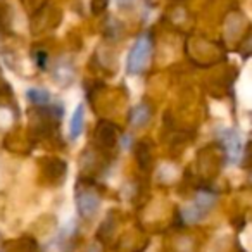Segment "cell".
<instances>
[{"instance_id":"1","label":"cell","mask_w":252,"mask_h":252,"mask_svg":"<svg viewBox=\"0 0 252 252\" xmlns=\"http://www.w3.org/2000/svg\"><path fill=\"white\" fill-rule=\"evenodd\" d=\"M151 52H152V36L149 33H144L137 40L130 56L126 59V71L130 74L144 73V69L149 64V59H151Z\"/></svg>"},{"instance_id":"2","label":"cell","mask_w":252,"mask_h":252,"mask_svg":"<svg viewBox=\"0 0 252 252\" xmlns=\"http://www.w3.org/2000/svg\"><path fill=\"white\" fill-rule=\"evenodd\" d=\"M76 204L78 211L85 220H90L95 214L98 213V207H100V197L94 192V190L85 189L83 192H78L76 195Z\"/></svg>"},{"instance_id":"3","label":"cell","mask_w":252,"mask_h":252,"mask_svg":"<svg viewBox=\"0 0 252 252\" xmlns=\"http://www.w3.org/2000/svg\"><path fill=\"white\" fill-rule=\"evenodd\" d=\"M221 142L226 147L228 159L235 162L240 156V135L235 130H223L221 131Z\"/></svg>"},{"instance_id":"4","label":"cell","mask_w":252,"mask_h":252,"mask_svg":"<svg viewBox=\"0 0 252 252\" xmlns=\"http://www.w3.org/2000/svg\"><path fill=\"white\" fill-rule=\"evenodd\" d=\"M95 137H97V140L100 142L102 145L112 147V145H116V142H118V128H116L114 125H111V123L102 121L100 125H98L97 131H95Z\"/></svg>"},{"instance_id":"5","label":"cell","mask_w":252,"mask_h":252,"mask_svg":"<svg viewBox=\"0 0 252 252\" xmlns=\"http://www.w3.org/2000/svg\"><path fill=\"white\" fill-rule=\"evenodd\" d=\"M149 119H151V107H149L145 102H142V104H138L137 107L131 109L130 112V123L133 126H145L149 123Z\"/></svg>"},{"instance_id":"6","label":"cell","mask_w":252,"mask_h":252,"mask_svg":"<svg viewBox=\"0 0 252 252\" xmlns=\"http://www.w3.org/2000/svg\"><path fill=\"white\" fill-rule=\"evenodd\" d=\"M83 125H85V107L83 104H80L73 112V118H71V126H69V135L73 140H76L78 137L83 131Z\"/></svg>"},{"instance_id":"7","label":"cell","mask_w":252,"mask_h":252,"mask_svg":"<svg viewBox=\"0 0 252 252\" xmlns=\"http://www.w3.org/2000/svg\"><path fill=\"white\" fill-rule=\"evenodd\" d=\"M193 206H197L200 211H204V213H209L211 207L216 204V195L211 192H199L195 195V199H193Z\"/></svg>"},{"instance_id":"8","label":"cell","mask_w":252,"mask_h":252,"mask_svg":"<svg viewBox=\"0 0 252 252\" xmlns=\"http://www.w3.org/2000/svg\"><path fill=\"white\" fill-rule=\"evenodd\" d=\"M182 218L189 224H193V223H199L200 220H204V218H206V213L200 211L197 206H193V204H190V206H187L182 209Z\"/></svg>"},{"instance_id":"9","label":"cell","mask_w":252,"mask_h":252,"mask_svg":"<svg viewBox=\"0 0 252 252\" xmlns=\"http://www.w3.org/2000/svg\"><path fill=\"white\" fill-rule=\"evenodd\" d=\"M26 97L30 98V102L36 105H47L50 102V94L45 88H30L26 92Z\"/></svg>"},{"instance_id":"10","label":"cell","mask_w":252,"mask_h":252,"mask_svg":"<svg viewBox=\"0 0 252 252\" xmlns=\"http://www.w3.org/2000/svg\"><path fill=\"white\" fill-rule=\"evenodd\" d=\"M35 63H36V66H38L40 69H45L47 63H49L45 50H36V52H35Z\"/></svg>"},{"instance_id":"11","label":"cell","mask_w":252,"mask_h":252,"mask_svg":"<svg viewBox=\"0 0 252 252\" xmlns=\"http://www.w3.org/2000/svg\"><path fill=\"white\" fill-rule=\"evenodd\" d=\"M105 5H107V0H94V11L95 12L105 9Z\"/></svg>"}]
</instances>
